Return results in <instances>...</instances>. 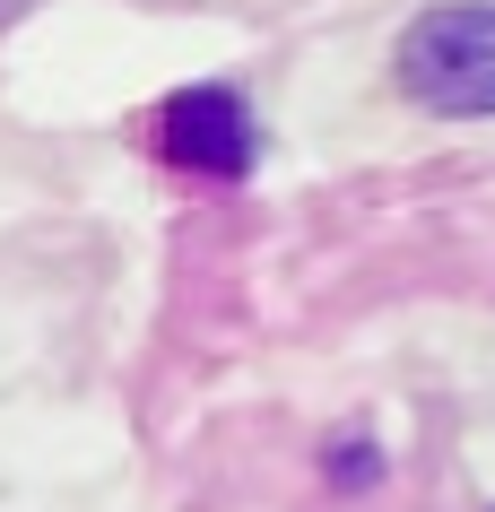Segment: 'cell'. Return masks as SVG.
I'll use <instances>...</instances> for the list:
<instances>
[{
  "instance_id": "1",
  "label": "cell",
  "mask_w": 495,
  "mask_h": 512,
  "mask_svg": "<svg viewBox=\"0 0 495 512\" xmlns=\"http://www.w3.org/2000/svg\"><path fill=\"white\" fill-rule=\"evenodd\" d=\"M400 87L435 113H495V0H443L400 35Z\"/></svg>"
},
{
  "instance_id": "3",
  "label": "cell",
  "mask_w": 495,
  "mask_h": 512,
  "mask_svg": "<svg viewBox=\"0 0 495 512\" xmlns=\"http://www.w3.org/2000/svg\"><path fill=\"white\" fill-rule=\"evenodd\" d=\"M330 478L365 486V478H374V452H365V443H348V452H330Z\"/></svg>"
},
{
  "instance_id": "2",
  "label": "cell",
  "mask_w": 495,
  "mask_h": 512,
  "mask_svg": "<svg viewBox=\"0 0 495 512\" xmlns=\"http://www.w3.org/2000/svg\"><path fill=\"white\" fill-rule=\"evenodd\" d=\"M157 157L192 174H244L252 165V113L235 87H183L157 113Z\"/></svg>"
}]
</instances>
